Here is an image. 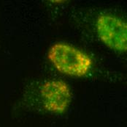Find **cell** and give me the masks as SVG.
I'll list each match as a JSON object with an SVG mask.
<instances>
[{
  "mask_svg": "<svg viewBox=\"0 0 127 127\" xmlns=\"http://www.w3.org/2000/svg\"><path fill=\"white\" fill-rule=\"evenodd\" d=\"M47 57L58 71L68 76L83 77L93 66V60L88 54L65 43L52 45Z\"/></svg>",
  "mask_w": 127,
  "mask_h": 127,
  "instance_id": "obj_1",
  "label": "cell"
},
{
  "mask_svg": "<svg viewBox=\"0 0 127 127\" xmlns=\"http://www.w3.org/2000/svg\"><path fill=\"white\" fill-rule=\"evenodd\" d=\"M98 37L108 48L118 52L127 50V24L121 18L110 14L100 15L96 21Z\"/></svg>",
  "mask_w": 127,
  "mask_h": 127,
  "instance_id": "obj_2",
  "label": "cell"
},
{
  "mask_svg": "<svg viewBox=\"0 0 127 127\" xmlns=\"http://www.w3.org/2000/svg\"><path fill=\"white\" fill-rule=\"evenodd\" d=\"M40 96L45 110L60 115L68 109L72 100V92L65 82L52 79L46 81L41 86Z\"/></svg>",
  "mask_w": 127,
  "mask_h": 127,
  "instance_id": "obj_3",
  "label": "cell"
}]
</instances>
